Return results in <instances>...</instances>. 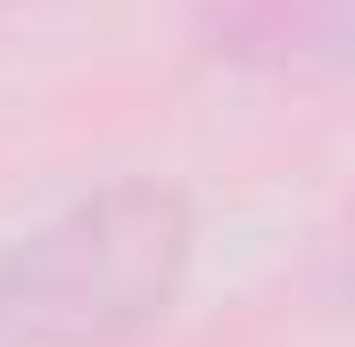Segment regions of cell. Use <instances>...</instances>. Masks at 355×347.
<instances>
[{"label": "cell", "mask_w": 355, "mask_h": 347, "mask_svg": "<svg viewBox=\"0 0 355 347\" xmlns=\"http://www.w3.org/2000/svg\"><path fill=\"white\" fill-rule=\"evenodd\" d=\"M190 207L166 182H107L0 240V347H107L166 314Z\"/></svg>", "instance_id": "6da1fadb"}, {"label": "cell", "mask_w": 355, "mask_h": 347, "mask_svg": "<svg viewBox=\"0 0 355 347\" xmlns=\"http://www.w3.org/2000/svg\"><path fill=\"white\" fill-rule=\"evenodd\" d=\"M347 42V0H215V50L265 58V67H306L339 58Z\"/></svg>", "instance_id": "7a4b0ae2"}]
</instances>
